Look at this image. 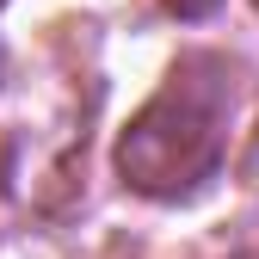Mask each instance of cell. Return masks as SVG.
Listing matches in <instances>:
<instances>
[{"instance_id":"cell-1","label":"cell","mask_w":259,"mask_h":259,"mask_svg":"<svg viewBox=\"0 0 259 259\" xmlns=\"http://www.w3.org/2000/svg\"><path fill=\"white\" fill-rule=\"evenodd\" d=\"M160 7H167L173 19H210V13L222 7V0H160Z\"/></svg>"},{"instance_id":"cell-2","label":"cell","mask_w":259,"mask_h":259,"mask_svg":"<svg viewBox=\"0 0 259 259\" xmlns=\"http://www.w3.org/2000/svg\"><path fill=\"white\" fill-rule=\"evenodd\" d=\"M253 7H259V0H253Z\"/></svg>"}]
</instances>
